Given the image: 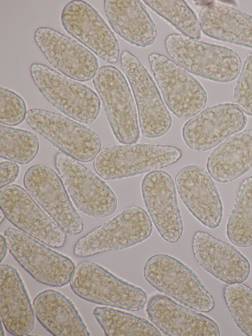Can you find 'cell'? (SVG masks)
I'll list each match as a JSON object with an SVG mask.
<instances>
[{
	"instance_id": "obj_1",
	"label": "cell",
	"mask_w": 252,
	"mask_h": 336,
	"mask_svg": "<svg viewBox=\"0 0 252 336\" xmlns=\"http://www.w3.org/2000/svg\"><path fill=\"white\" fill-rule=\"evenodd\" d=\"M170 57L181 67L200 77L228 83L238 76L242 62L238 54L222 45L173 34L165 40Z\"/></svg>"
},
{
	"instance_id": "obj_2",
	"label": "cell",
	"mask_w": 252,
	"mask_h": 336,
	"mask_svg": "<svg viewBox=\"0 0 252 336\" xmlns=\"http://www.w3.org/2000/svg\"><path fill=\"white\" fill-rule=\"evenodd\" d=\"M69 283L78 297L99 305L137 311L142 309L148 301L142 289L93 262L84 261L78 265Z\"/></svg>"
},
{
	"instance_id": "obj_3",
	"label": "cell",
	"mask_w": 252,
	"mask_h": 336,
	"mask_svg": "<svg viewBox=\"0 0 252 336\" xmlns=\"http://www.w3.org/2000/svg\"><path fill=\"white\" fill-rule=\"evenodd\" d=\"M145 279L158 292L195 311L209 312L215 301L195 273L177 258L157 254L146 261Z\"/></svg>"
},
{
	"instance_id": "obj_4",
	"label": "cell",
	"mask_w": 252,
	"mask_h": 336,
	"mask_svg": "<svg viewBox=\"0 0 252 336\" xmlns=\"http://www.w3.org/2000/svg\"><path fill=\"white\" fill-rule=\"evenodd\" d=\"M182 156V151L171 145H117L100 151L93 166L101 178L113 180L159 170L176 163Z\"/></svg>"
},
{
	"instance_id": "obj_5",
	"label": "cell",
	"mask_w": 252,
	"mask_h": 336,
	"mask_svg": "<svg viewBox=\"0 0 252 336\" xmlns=\"http://www.w3.org/2000/svg\"><path fill=\"white\" fill-rule=\"evenodd\" d=\"M30 72L39 92L58 110L81 123L91 124L95 120L100 101L92 89L43 64H32Z\"/></svg>"
},
{
	"instance_id": "obj_6",
	"label": "cell",
	"mask_w": 252,
	"mask_h": 336,
	"mask_svg": "<svg viewBox=\"0 0 252 336\" xmlns=\"http://www.w3.org/2000/svg\"><path fill=\"white\" fill-rule=\"evenodd\" d=\"M153 231L151 219L141 207L132 206L80 238L73 253L78 257L124 250L148 238Z\"/></svg>"
},
{
	"instance_id": "obj_7",
	"label": "cell",
	"mask_w": 252,
	"mask_h": 336,
	"mask_svg": "<svg viewBox=\"0 0 252 336\" xmlns=\"http://www.w3.org/2000/svg\"><path fill=\"white\" fill-rule=\"evenodd\" d=\"M111 130L117 141L123 144L136 143L140 129L134 98L128 82L116 67H100L93 78Z\"/></svg>"
},
{
	"instance_id": "obj_8",
	"label": "cell",
	"mask_w": 252,
	"mask_h": 336,
	"mask_svg": "<svg viewBox=\"0 0 252 336\" xmlns=\"http://www.w3.org/2000/svg\"><path fill=\"white\" fill-rule=\"evenodd\" d=\"M26 120L61 152L80 162H91L100 152L101 142L97 134L66 116L33 108L28 111Z\"/></svg>"
},
{
	"instance_id": "obj_9",
	"label": "cell",
	"mask_w": 252,
	"mask_h": 336,
	"mask_svg": "<svg viewBox=\"0 0 252 336\" xmlns=\"http://www.w3.org/2000/svg\"><path fill=\"white\" fill-rule=\"evenodd\" d=\"M3 235L10 254L37 282L53 287L69 282L76 267L70 258L18 229L8 228Z\"/></svg>"
},
{
	"instance_id": "obj_10",
	"label": "cell",
	"mask_w": 252,
	"mask_h": 336,
	"mask_svg": "<svg viewBox=\"0 0 252 336\" xmlns=\"http://www.w3.org/2000/svg\"><path fill=\"white\" fill-rule=\"evenodd\" d=\"M55 166L73 203L84 214L99 218L112 214L118 200L110 187L80 162L61 152Z\"/></svg>"
},
{
	"instance_id": "obj_11",
	"label": "cell",
	"mask_w": 252,
	"mask_h": 336,
	"mask_svg": "<svg viewBox=\"0 0 252 336\" xmlns=\"http://www.w3.org/2000/svg\"><path fill=\"white\" fill-rule=\"evenodd\" d=\"M149 61L164 101L175 116L187 120L203 110L207 95L196 78L163 55L152 53Z\"/></svg>"
},
{
	"instance_id": "obj_12",
	"label": "cell",
	"mask_w": 252,
	"mask_h": 336,
	"mask_svg": "<svg viewBox=\"0 0 252 336\" xmlns=\"http://www.w3.org/2000/svg\"><path fill=\"white\" fill-rule=\"evenodd\" d=\"M23 183L32 198L64 232L76 235L83 231V218L54 169L44 164L34 165L26 170Z\"/></svg>"
},
{
	"instance_id": "obj_13",
	"label": "cell",
	"mask_w": 252,
	"mask_h": 336,
	"mask_svg": "<svg viewBox=\"0 0 252 336\" xmlns=\"http://www.w3.org/2000/svg\"><path fill=\"white\" fill-rule=\"evenodd\" d=\"M121 64L135 98L141 134L149 138L162 136L170 129L172 120L153 78L127 50L122 53Z\"/></svg>"
},
{
	"instance_id": "obj_14",
	"label": "cell",
	"mask_w": 252,
	"mask_h": 336,
	"mask_svg": "<svg viewBox=\"0 0 252 336\" xmlns=\"http://www.w3.org/2000/svg\"><path fill=\"white\" fill-rule=\"evenodd\" d=\"M0 210L18 230L53 248L64 246V232L22 186L13 184L0 191Z\"/></svg>"
},
{
	"instance_id": "obj_15",
	"label": "cell",
	"mask_w": 252,
	"mask_h": 336,
	"mask_svg": "<svg viewBox=\"0 0 252 336\" xmlns=\"http://www.w3.org/2000/svg\"><path fill=\"white\" fill-rule=\"evenodd\" d=\"M62 25L69 35L102 60L116 63L120 55L118 41L97 11L84 0H73L63 8Z\"/></svg>"
},
{
	"instance_id": "obj_16",
	"label": "cell",
	"mask_w": 252,
	"mask_h": 336,
	"mask_svg": "<svg viewBox=\"0 0 252 336\" xmlns=\"http://www.w3.org/2000/svg\"><path fill=\"white\" fill-rule=\"evenodd\" d=\"M247 123L243 111L232 103H221L202 110L184 124L185 144L196 152L213 149L243 130Z\"/></svg>"
},
{
	"instance_id": "obj_17",
	"label": "cell",
	"mask_w": 252,
	"mask_h": 336,
	"mask_svg": "<svg viewBox=\"0 0 252 336\" xmlns=\"http://www.w3.org/2000/svg\"><path fill=\"white\" fill-rule=\"evenodd\" d=\"M141 192L145 206L161 237L169 243L177 242L183 232L175 183L167 172L157 170L143 178Z\"/></svg>"
},
{
	"instance_id": "obj_18",
	"label": "cell",
	"mask_w": 252,
	"mask_h": 336,
	"mask_svg": "<svg viewBox=\"0 0 252 336\" xmlns=\"http://www.w3.org/2000/svg\"><path fill=\"white\" fill-rule=\"evenodd\" d=\"M34 39L49 63L70 79L88 81L99 68L98 60L90 51L51 28H38Z\"/></svg>"
},
{
	"instance_id": "obj_19",
	"label": "cell",
	"mask_w": 252,
	"mask_h": 336,
	"mask_svg": "<svg viewBox=\"0 0 252 336\" xmlns=\"http://www.w3.org/2000/svg\"><path fill=\"white\" fill-rule=\"evenodd\" d=\"M176 189L190 213L206 227L214 229L221 222L223 206L212 177L203 168L189 165L175 178Z\"/></svg>"
},
{
	"instance_id": "obj_20",
	"label": "cell",
	"mask_w": 252,
	"mask_h": 336,
	"mask_svg": "<svg viewBox=\"0 0 252 336\" xmlns=\"http://www.w3.org/2000/svg\"><path fill=\"white\" fill-rule=\"evenodd\" d=\"M192 248L200 266L223 283H242L249 276L251 266L247 258L232 245L206 232L194 234Z\"/></svg>"
},
{
	"instance_id": "obj_21",
	"label": "cell",
	"mask_w": 252,
	"mask_h": 336,
	"mask_svg": "<svg viewBox=\"0 0 252 336\" xmlns=\"http://www.w3.org/2000/svg\"><path fill=\"white\" fill-rule=\"evenodd\" d=\"M151 322L169 336H220V329L209 317L191 310L169 297L156 294L146 309Z\"/></svg>"
},
{
	"instance_id": "obj_22",
	"label": "cell",
	"mask_w": 252,
	"mask_h": 336,
	"mask_svg": "<svg viewBox=\"0 0 252 336\" xmlns=\"http://www.w3.org/2000/svg\"><path fill=\"white\" fill-rule=\"evenodd\" d=\"M1 320L6 331L13 336H25L33 330L35 315L29 296L17 269L0 266Z\"/></svg>"
},
{
	"instance_id": "obj_23",
	"label": "cell",
	"mask_w": 252,
	"mask_h": 336,
	"mask_svg": "<svg viewBox=\"0 0 252 336\" xmlns=\"http://www.w3.org/2000/svg\"><path fill=\"white\" fill-rule=\"evenodd\" d=\"M104 10L113 30L126 41L139 47L154 43L156 27L141 1L105 0Z\"/></svg>"
},
{
	"instance_id": "obj_24",
	"label": "cell",
	"mask_w": 252,
	"mask_h": 336,
	"mask_svg": "<svg viewBox=\"0 0 252 336\" xmlns=\"http://www.w3.org/2000/svg\"><path fill=\"white\" fill-rule=\"evenodd\" d=\"M35 317L56 336H90L86 324L72 302L62 293L47 289L34 298Z\"/></svg>"
},
{
	"instance_id": "obj_25",
	"label": "cell",
	"mask_w": 252,
	"mask_h": 336,
	"mask_svg": "<svg viewBox=\"0 0 252 336\" xmlns=\"http://www.w3.org/2000/svg\"><path fill=\"white\" fill-rule=\"evenodd\" d=\"M201 31L208 36L252 49V16L227 4L212 2L199 14Z\"/></svg>"
},
{
	"instance_id": "obj_26",
	"label": "cell",
	"mask_w": 252,
	"mask_h": 336,
	"mask_svg": "<svg viewBox=\"0 0 252 336\" xmlns=\"http://www.w3.org/2000/svg\"><path fill=\"white\" fill-rule=\"evenodd\" d=\"M206 167L218 182H231L252 168V130L238 132L218 145L208 157Z\"/></svg>"
},
{
	"instance_id": "obj_27",
	"label": "cell",
	"mask_w": 252,
	"mask_h": 336,
	"mask_svg": "<svg viewBox=\"0 0 252 336\" xmlns=\"http://www.w3.org/2000/svg\"><path fill=\"white\" fill-rule=\"evenodd\" d=\"M92 313L107 336H162L147 320L113 307L96 306Z\"/></svg>"
},
{
	"instance_id": "obj_28",
	"label": "cell",
	"mask_w": 252,
	"mask_h": 336,
	"mask_svg": "<svg viewBox=\"0 0 252 336\" xmlns=\"http://www.w3.org/2000/svg\"><path fill=\"white\" fill-rule=\"evenodd\" d=\"M226 234L235 246H252V176L245 179L239 189L233 207L228 218Z\"/></svg>"
},
{
	"instance_id": "obj_29",
	"label": "cell",
	"mask_w": 252,
	"mask_h": 336,
	"mask_svg": "<svg viewBox=\"0 0 252 336\" xmlns=\"http://www.w3.org/2000/svg\"><path fill=\"white\" fill-rule=\"evenodd\" d=\"M39 141L34 133L24 129L0 125V156L7 161L26 165L37 155Z\"/></svg>"
},
{
	"instance_id": "obj_30",
	"label": "cell",
	"mask_w": 252,
	"mask_h": 336,
	"mask_svg": "<svg viewBox=\"0 0 252 336\" xmlns=\"http://www.w3.org/2000/svg\"><path fill=\"white\" fill-rule=\"evenodd\" d=\"M154 12L171 24L183 35L199 40L201 38L199 20L192 9L182 0H144Z\"/></svg>"
},
{
	"instance_id": "obj_31",
	"label": "cell",
	"mask_w": 252,
	"mask_h": 336,
	"mask_svg": "<svg viewBox=\"0 0 252 336\" xmlns=\"http://www.w3.org/2000/svg\"><path fill=\"white\" fill-rule=\"evenodd\" d=\"M223 296L236 325L247 336H252V288L242 283L227 284Z\"/></svg>"
},
{
	"instance_id": "obj_32",
	"label": "cell",
	"mask_w": 252,
	"mask_h": 336,
	"mask_svg": "<svg viewBox=\"0 0 252 336\" xmlns=\"http://www.w3.org/2000/svg\"><path fill=\"white\" fill-rule=\"evenodd\" d=\"M26 103L16 92L3 87L0 88V122L8 126H16L26 119Z\"/></svg>"
},
{
	"instance_id": "obj_33",
	"label": "cell",
	"mask_w": 252,
	"mask_h": 336,
	"mask_svg": "<svg viewBox=\"0 0 252 336\" xmlns=\"http://www.w3.org/2000/svg\"><path fill=\"white\" fill-rule=\"evenodd\" d=\"M233 103L252 117V52L246 57L234 87Z\"/></svg>"
},
{
	"instance_id": "obj_34",
	"label": "cell",
	"mask_w": 252,
	"mask_h": 336,
	"mask_svg": "<svg viewBox=\"0 0 252 336\" xmlns=\"http://www.w3.org/2000/svg\"><path fill=\"white\" fill-rule=\"evenodd\" d=\"M20 168L17 164L10 162L4 161L0 164V189L10 185L18 177Z\"/></svg>"
},
{
	"instance_id": "obj_35",
	"label": "cell",
	"mask_w": 252,
	"mask_h": 336,
	"mask_svg": "<svg viewBox=\"0 0 252 336\" xmlns=\"http://www.w3.org/2000/svg\"><path fill=\"white\" fill-rule=\"evenodd\" d=\"M8 248L5 237L2 235H0V263H2L5 259Z\"/></svg>"
},
{
	"instance_id": "obj_36",
	"label": "cell",
	"mask_w": 252,
	"mask_h": 336,
	"mask_svg": "<svg viewBox=\"0 0 252 336\" xmlns=\"http://www.w3.org/2000/svg\"><path fill=\"white\" fill-rule=\"evenodd\" d=\"M0 224H1L2 223V222L4 221V218H5L3 213L2 212V211L1 210L0 211Z\"/></svg>"
},
{
	"instance_id": "obj_37",
	"label": "cell",
	"mask_w": 252,
	"mask_h": 336,
	"mask_svg": "<svg viewBox=\"0 0 252 336\" xmlns=\"http://www.w3.org/2000/svg\"><path fill=\"white\" fill-rule=\"evenodd\" d=\"M3 324L2 322H1V332H0V336H4V330L3 329Z\"/></svg>"
}]
</instances>
